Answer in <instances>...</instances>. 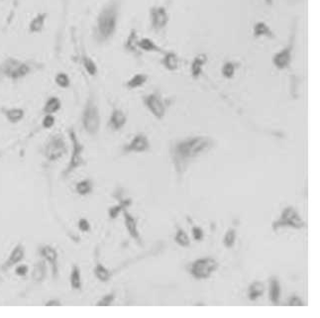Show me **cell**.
<instances>
[{"instance_id": "6da1fadb", "label": "cell", "mask_w": 320, "mask_h": 318, "mask_svg": "<svg viewBox=\"0 0 320 318\" xmlns=\"http://www.w3.org/2000/svg\"><path fill=\"white\" fill-rule=\"evenodd\" d=\"M123 0H108L100 8L95 18L91 39L97 46L108 44L115 36L118 28Z\"/></svg>"}, {"instance_id": "7a4b0ae2", "label": "cell", "mask_w": 320, "mask_h": 318, "mask_svg": "<svg viewBox=\"0 0 320 318\" xmlns=\"http://www.w3.org/2000/svg\"><path fill=\"white\" fill-rule=\"evenodd\" d=\"M46 64L35 59H20L7 56L0 61V83L4 80L19 82L33 75L43 72Z\"/></svg>"}, {"instance_id": "3957f363", "label": "cell", "mask_w": 320, "mask_h": 318, "mask_svg": "<svg viewBox=\"0 0 320 318\" xmlns=\"http://www.w3.org/2000/svg\"><path fill=\"white\" fill-rule=\"evenodd\" d=\"M212 143L208 137L198 136L182 142H179L174 147V161L176 166L182 164L189 159L197 157L200 153L207 150Z\"/></svg>"}, {"instance_id": "277c9868", "label": "cell", "mask_w": 320, "mask_h": 318, "mask_svg": "<svg viewBox=\"0 0 320 318\" xmlns=\"http://www.w3.org/2000/svg\"><path fill=\"white\" fill-rule=\"evenodd\" d=\"M81 124L83 129L91 136L98 133L100 128V113L94 93L90 92L81 113Z\"/></svg>"}, {"instance_id": "5b68a950", "label": "cell", "mask_w": 320, "mask_h": 318, "mask_svg": "<svg viewBox=\"0 0 320 318\" xmlns=\"http://www.w3.org/2000/svg\"><path fill=\"white\" fill-rule=\"evenodd\" d=\"M218 268V263L213 258H200L190 265L189 272L194 279L204 280L209 278Z\"/></svg>"}, {"instance_id": "8992f818", "label": "cell", "mask_w": 320, "mask_h": 318, "mask_svg": "<svg viewBox=\"0 0 320 318\" xmlns=\"http://www.w3.org/2000/svg\"><path fill=\"white\" fill-rule=\"evenodd\" d=\"M305 225L306 223L298 211L294 207L289 206L283 210L281 217L272 224V227L274 231H277L279 228L286 226L293 227L295 229H302Z\"/></svg>"}, {"instance_id": "52a82bcc", "label": "cell", "mask_w": 320, "mask_h": 318, "mask_svg": "<svg viewBox=\"0 0 320 318\" xmlns=\"http://www.w3.org/2000/svg\"><path fill=\"white\" fill-rule=\"evenodd\" d=\"M68 146L62 134H57L49 140L45 148V156L49 160H56L66 155Z\"/></svg>"}, {"instance_id": "ba28073f", "label": "cell", "mask_w": 320, "mask_h": 318, "mask_svg": "<svg viewBox=\"0 0 320 318\" xmlns=\"http://www.w3.org/2000/svg\"><path fill=\"white\" fill-rule=\"evenodd\" d=\"M69 134H70V138L71 141L73 143V156L70 160V163L67 167V169L64 171V175L67 176L68 174H70L73 170H75L77 167L80 166L83 162L82 159V152H83V146L81 145V143L77 136L76 131L72 128L69 130Z\"/></svg>"}, {"instance_id": "9c48e42d", "label": "cell", "mask_w": 320, "mask_h": 318, "mask_svg": "<svg viewBox=\"0 0 320 318\" xmlns=\"http://www.w3.org/2000/svg\"><path fill=\"white\" fill-rule=\"evenodd\" d=\"M295 37L296 34L294 32V35H292L291 40L288 44L287 47H285L283 50L280 52L276 53L275 56L273 57V64L278 70H286L288 69L293 61V50H294V45H295Z\"/></svg>"}, {"instance_id": "30bf717a", "label": "cell", "mask_w": 320, "mask_h": 318, "mask_svg": "<svg viewBox=\"0 0 320 318\" xmlns=\"http://www.w3.org/2000/svg\"><path fill=\"white\" fill-rule=\"evenodd\" d=\"M144 104L151 111V113L158 119H161L165 114V106L160 99V94L158 92H153L144 96Z\"/></svg>"}, {"instance_id": "8fae6325", "label": "cell", "mask_w": 320, "mask_h": 318, "mask_svg": "<svg viewBox=\"0 0 320 318\" xmlns=\"http://www.w3.org/2000/svg\"><path fill=\"white\" fill-rule=\"evenodd\" d=\"M151 25L155 31L163 29L168 23V13L163 6H154L150 9Z\"/></svg>"}, {"instance_id": "7c38bea8", "label": "cell", "mask_w": 320, "mask_h": 318, "mask_svg": "<svg viewBox=\"0 0 320 318\" xmlns=\"http://www.w3.org/2000/svg\"><path fill=\"white\" fill-rule=\"evenodd\" d=\"M48 18L49 13L45 11H41L35 14L34 17L28 23V33L31 35L41 34L46 27Z\"/></svg>"}, {"instance_id": "4fadbf2b", "label": "cell", "mask_w": 320, "mask_h": 318, "mask_svg": "<svg viewBox=\"0 0 320 318\" xmlns=\"http://www.w3.org/2000/svg\"><path fill=\"white\" fill-rule=\"evenodd\" d=\"M150 149V144L148 141V138L143 134L140 133L138 134L131 142L129 145L124 147L125 152H146Z\"/></svg>"}, {"instance_id": "5bb4252c", "label": "cell", "mask_w": 320, "mask_h": 318, "mask_svg": "<svg viewBox=\"0 0 320 318\" xmlns=\"http://www.w3.org/2000/svg\"><path fill=\"white\" fill-rule=\"evenodd\" d=\"M139 37H138V32L136 29H131L129 35L127 36L124 44H123V48L124 50L129 53L132 54L134 56H141V50L138 47V43H139Z\"/></svg>"}, {"instance_id": "9a60e30c", "label": "cell", "mask_w": 320, "mask_h": 318, "mask_svg": "<svg viewBox=\"0 0 320 318\" xmlns=\"http://www.w3.org/2000/svg\"><path fill=\"white\" fill-rule=\"evenodd\" d=\"M1 113L6 120L12 124H17L25 117V110L21 107H1Z\"/></svg>"}, {"instance_id": "2e32d148", "label": "cell", "mask_w": 320, "mask_h": 318, "mask_svg": "<svg viewBox=\"0 0 320 318\" xmlns=\"http://www.w3.org/2000/svg\"><path fill=\"white\" fill-rule=\"evenodd\" d=\"M79 62H80V66L83 68V70L85 71V73L89 77L94 78L97 76L98 67H97L95 61L91 57H89L84 50H82L80 54Z\"/></svg>"}, {"instance_id": "e0dca14e", "label": "cell", "mask_w": 320, "mask_h": 318, "mask_svg": "<svg viewBox=\"0 0 320 318\" xmlns=\"http://www.w3.org/2000/svg\"><path fill=\"white\" fill-rule=\"evenodd\" d=\"M126 123H127L126 114L121 109L114 108L109 118V122H108L109 127L114 131H119L125 126Z\"/></svg>"}, {"instance_id": "ac0fdd59", "label": "cell", "mask_w": 320, "mask_h": 318, "mask_svg": "<svg viewBox=\"0 0 320 318\" xmlns=\"http://www.w3.org/2000/svg\"><path fill=\"white\" fill-rule=\"evenodd\" d=\"M40 253L45 258V260H47L50 263V265L52 266L53 275L57 276V274H58V253H57V251L53 247L46 245L40 249Z\"/></svg>"}, {"instance_id": "d6986e66", "label": "cell", "mask_w": 320, "mask_h": 318, "mask_svg": "<svg viewBox=\"0 0 320 318\" xmlns=\"http://www.w3.org/2000/svg\"><path fill=\"white\" fill-rule=\"evenodd\" d=\"M25 257V248L23 245L18 244L12 251L11 255L9 256L8 260L6 261V263L2 266L3 270H7L8 268L18 264L20 261H22Z\"/></svg>"}, {"instance_id": "ffe728a7", "label": "cell", "mask_w": 320, "mask_h": 318, "mask_svg": "<svg viewBox=\"0 0 320 318\" xmlns=\"http://www.w3.org/2000/svg\"><path fill=\"white\" fill-rule=\"evenodd\" d=\"M123 214H124V219H125V226L127 228L128 233L132 238L137 240L140 242V234L137 228V219L133 217L132 215L129 214V212L126 209H123Z\"/></svg>"}, {"instance_id": "44dd1931", "label": "cell", "mask_w": 320, "mask_h": 318, "mask_svg": "<svg viewBox=\"0 0 320 318\" xmlns=\"http://www.w3.org/2000/svg\"><path fill=\"white\" fill-rule=\"evenodd\" d=\"M206 62H207V56L205 54H199L193 59L190 66V74L193 79L196 80L200 77L203 66L206 64Z\"/></svg>"}, {"instance_id": "7402d4cb", "label": "cell", "mask_w": 320, "mask_h": 318, "mask_svg": "<svg viewBox=\"0 0 320 318\" xmlns=\"http://www.w3.org/2000/svg\"><path fill=\"white\" fill-rule=\"evenodd\" d=\"M253 35L255 38L268 37L270 39H274L276 37L273 30L264 21H260L255 24L253 28Z\"/></svg>"}, {"instance_id": "603a6c76", "label": "cell", "mask_w": 320, "mask_h": 318, "mask_svg": "<svg viewBox=\"0 0 320 318\" xmlns=\"http://www.w3.org/2000/svg\"><path fill=\"white\" fill-rule=\"evenodd\" d=\"M62 108V100L58 96H50L44 106H43V113L44 114H55L59 112Z\"/></svg>"}, {"instance_id": "cb8c5ba5", "label": "cell", "mask_w": 320, "mask_h": 318, "mask_svg": "<svg viewBox=\"0 0 320 318\" xmlns=\"http://www.w3.org/2000/svg\"><path fill=\"white\" fill-rule=\"evenodd\" d=\"M161 65L169 72H174L178 68V58L174 52H166L161 59Z\"/></svg>"}, {"instance_id": "d4e9b609", "label": "cell", "mask_w": 320, "mask_h": 318, "mask_svg": "<svg viewBox=\"0 0 320 318\" xmlns=\"http://www.w3.org/2000/svg\"><path fill=\"white\" fill-rule=\"evenodd\" d=\"M281 298V285L277 277H273L270 282V300L273 304L278 305Z\"/></svg>"}, {"instance_id": "484cf974", "label": "cell", "mask_w": 320, "mask_h": 318, "mask_svg": "<svg viewBox=\"0 0 320 318\" xmlns=\"http://www.w3.org/2000/svg\"><path fill=\"white\" fill-rule=\"evenodd\" d=\"M138 47L141 51H145V52H156V53L163 52V50L160 48L159 45H157L153 40L146 38V37L139 40Z\"/></svg>"}, {"instance_id": "4316f807", "label": "cell", "mask_w": 320, "mask_h": 318, "mask_svg": "<svg viewBox=\"0 0 320 318\" xmlns=\"http://www.w3.org/2000/svg\"><path fill=\"white\" fill-rule=\"evenodd\" d=\"M264 292H265V287H264L263 283L254 282L249 288V292H248L249 300L252 302L257 301L260 297H262L264 295Z\"/></svg>"}, {"instance_id": "83f0119b", "label": "cell", "mask_w": 320, "mask_h": 318, "mask_svg": "<svg viewBox=\"0 0 320 318\" xmlns=\"http://www.w3.org/2000/svg\"><path fill=\"white\" fill-rule=\"evenodd\" d=\"M54 81L56 85L62 89H68L72 86V79L66 72H58L54 77Z\"/></svg>"}, {"instance_id": "f1b7e54d", "label": "cell", "mask_w": 320, "mask_h": 318, "mask_svg": "<svg viewBox=\"0 0 320 318\" xmlns=\"http://www.w3.org/2000/svg\"><path fill=\"white\" fill-rule=\"evenodd\" d=\"M149 79L146 74H136L126 82V87L129 89H136L143 86Z\"/></svg>"}, {"instance_id": "f546056e", "label": "cell", "mask_w": 320, "mask_h": 318, "mask_svg": "<svg viewBox=\"0 0 320 318\" xmlns=\"http://www.w3.org/2000/svg\"><path fill=\"white\" fill-rule=\"evenodd\" d=\"M45 276H46V267H45V264L44 262H41V263H38L35 267H34V270H33V273H32V278L35 282H42L44 279H45Z\"/></svg>"}, {"instance_id": "4dcf8cb0", "label": "cell", "mask_w": 320, "mask_h": 318, "mask_svg": "<svg viewBox=\"0 0 320 318\" xmlns=\"http://www.w3.org/2000/svg\"><path fill=\"white\" fill-rule=\"evenodd\" d=\"M94 274L101 282H108L111 278V273L101 264H97L94 269Z\"/></svg>"}, {"instance_id": "1f68e13d", "label": "cell", "mask_w": 320, "mask_h": 318, "mask_svg": "<svg viewBox=\"0 0 320 318\" xmlns=\"http://www.w3.org/2000/svg\"><path fill=\"white\" fill-rule=\"evenodd\" d=\"M70 282L72 288L74 290H80L81 289V278H80V270L78 266H74L73 271L71 273Z\"/></svg>"}, {"instance_id": "d6a6232c", "label": "cell", "mask_w": 320, "mask_h": 318, "mask_svg": "<svg viewBox=\"0 0 320 318\" xmlns=\"http://www.w3.org/2000/svg\"><path fill=\"white\" fill-rule=\"evenodd\" d=\"M131 203H132V200H131V199L122 200V201L119 203V205H116V206L111 207V208L109 209V211H108V212H109V217L112 218V219H115V218L118 216V214H119L123 209H125L127 206L131 205Z\"/></svg>"}, {"instance_id": "836d02e7", "label": "cell", "mask_w": 320, "mask_h": 318, "mask_svg": "<svg viewBox=\"0 0 320 318\" xmlns=\"http://www.w3.org/2000/svg\"><path fill=\"white\" fill-rule=\"evenodd\" d=\"M92 182L90 179H84L79 182L76 186L77 192L80 195H86L92 191Z\"/></svg>"}, {"instance_id": "e575fe53", "label": "cell", "mask_w": 320, "mask_h": 318, "mask_svg": "<svg viewBox=\"0 0 320 318\" xmlns=\"http://www.w3.org/2000/svg\"><path fill=\"white\" fill-rule=\"evenodd\" d=\"M235 70H236V65L232 62H227L223 65L221 69V73L224 78L232 79L235 75Z\"/></svg>"}, {"instance_id": "d590c367", "label": "cell", "mask_w": 320, "mask_h": 318, "mask_svg": "<svg viewBox=\"0 0 320 318\" xmlns=\"http://www.w3.org/2000/svg\"><path fill=\"white\" fill-rule=\"evenodd\" d=\"M174 241L182 247H188L190 245V240L188 238L187 234L182 229H177L176 234L174 236Z\"/></svg>"}, {"instance_id": "8d00e7d4", "label": "cell", "mask_w": 320, "mask_h": 318, "mask_svg": "<svg viewBox=\"0 0 320 318\" xmlns=\"http://www.w3.org/2000/svg\"><path fill=\"white\" fill-rule=\"evenodd\" d=\"M235 241H236V231L234 229H229L224 236L223 244L225 245L226 248H231L233 247Z\"/></svg>"}, {"instance_id": "74e56055", "label": "cell", "mask_w": 320, "mask_h": 318, "mask_svg": "<svg viewBox=\"0 0 320 318\" xmlns=\"http://www.w3.org/2000/svg\"><path fill=\"white\" fill-rule=\"evenodd\" d=\"M56 123V118L54 114H45L42 120V126L45 129H51Z\"/></svg>"}, {"instance_id": "f35d334b", "label": "cell", "mask_w": 320, "mask_h": 318, "mask_svg": "<svg viewBox=\"0 0 320 318\" xmlns=\"http://www.w3.org/2000/svg\"><path fill=\"white\" fill-rule=\"evenodd\" d=\"M115 300V295L114 294H110L107 295L105 297H103L98 303H97V307H109Z\"/></svg>"}, {"instance_id": "ab89813d", "label": "cell", "mask_w": 320, "mask_h": 318, "mask_svg": "<svg viewBox=\"0 0 320 318\" xmlns=\"http://www.w3.org/2000/svg\"><path fill=\"white\" fill-rule=\"evenodd\" d=\"M69 10V0H62V24H66Z\"/></svg>"}, {"instance_id": "60d3db41", "label": "cell", "mask_w": 320, "mask_h": 318, "mask_svg": "<svg viewBox=\"0 0 320 318\" xmlns=\"http://www.w3.org/2000/svg\"><path fill=\"white\" fill-rule=\"evenodd\" d=\"M191 232H192V236H193L194 240L200 241V240L203 239L204 233H203V230L201 229V227H199V226H193Z\"/></svg>"}, {"instance_id": "b9f144b4", "label": "cell", "mask_w": 320, "mask_h": 318, "mask_svg": "<svg viewBox=\"0 0 320 318\" xmlns=\"http://www.w3.org/2000/svg\"><path fill=\"white\" fill-rule=\"evenodd\" d=\"M289 306L290 307H304L305 304L303 303V300L300 297L294 296L289 300Z\"/></svg>"}, {"instance_id": "7bdbcfd3", "label": "cell", "mask_w": 320, "mask_h": 318, "mask_svg": "<svg viewBox=\"0 0 320 318\" xmlns=\"http://www.w3.org/2000/svg\"><path fill=\"white\" fill-rule=\"evenodd\" d=\"M79 228H80V231H82V232H88L90 230V224H89L88 220L85 219V218L80 219Z\"/></svg>"}, {"instance_id": "ee69618b", "label": "cell", "mask_w": 320, "mask_h": 318, "mask_svg": "<svg viewBox=\"0 0 320 318\" xmlns=\"http://www.w3.org/2000/svg\"><path fill=\"white\" fill-rule=\"evenodd\" d=\"M28 267L26 266V265H20V266H18L17 268H16V274L18 275V276H20V277H24V276H26L27 275V273H28Z\"/></svg>"}, {"instance_id": "f6af8a7d", "label": "cell", "mask_w": 320, "mask_h": 318, "mask_svg": "<svg viewBox=\"0 0 320 318\" xmlns=\"http://www.w3.org/2000/svg\"><path fill=\"white\" fill-rule=\"evenodd\" d=\"M62 304L58 300H51L46 304V307H61Z\"/></svg>"}, {"instance_id": "bcb514c9", "label": "cell", "mask_w": 320, "mask_h": 318, "mask_svg": "<svg viewBox=\"0 0 320 318\" xmlns=\"http://www.w3.org/2000/svg\"><path fill=\"white\" fill-rule=\"evenodd\" d=\"M268 5H273V0H265Z\"/></svg>"}]
</instances>
